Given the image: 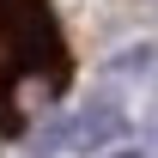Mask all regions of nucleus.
<instances>
[{
    "instance_id": "obj_3",
    "label": "nucleus",
    "mask_w": 158,
    "mask_h": 158,
    "mask_svg": "<svg viewBox=\"0 0 158 158\" xmlns=\"http://www.w3.org/2000/svg\"><path fill=\"white\" fill-rule=\"evenodd\" d=\"M152 67H158V43H146V37L128 43V49H116V55L103 61V73H116V79H146Z\"/></svg>"
},
{
    "instance_id": "obj_2",
    "label": "nucleus",
    "mask_w": 158,
    "mask_h": 158,
    "mask_svg": "<svg viewBox=\"0 0 158 158\" xmlns=\"http://www.w3.org/2000/svg\"><path fill=\"white\" fill-rule=\"evenodd\" d=\"M122 134H128V110H122L110 91L67 116V152H103V146L122 140Z\"/></svg>"
},
{
    "instance_id": "obj_1",
    "label": "nucleus",
    "mask_w": 158,
    "mask_h": 158,
    "mask_svg": "<svg viewBox=\"0 0 158 158\" xmlns=\"http://www.w3.org/2000/svg\"><path fill=\"white\" fill-rule=\"evenodd\" d=\"M73 79V55L49 0H0V134H24V91L61 98Z\"/></svg>"
},
{
    "instance_id": "obj_4",
    "label": "nucleus",
    "mask_w": 158,
    "mask_h": 158,
    "mask_svg": "<svg viewBox=\"0 0 158 158\" xmlns=\"http://www.w3.org/2000/svg\"><path fill=\"white\" fill-rule=\"evenodd\" d=\"M103 158H152L146 146H122V152H103Z\"/></svg>"
}]
</instances>
